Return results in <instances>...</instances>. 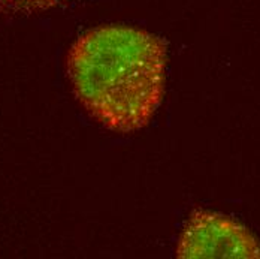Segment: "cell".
I'll list each match as a JSON object with an SVG mask.
<instances>
[{"label": "cell", "mask_w": 260, "mask_h": 259, "mask_svg": "<svg viewBox=\"0 0 260 259\" xmlns=\"http://www.w3.org/2000/svg\"><path fill=\"white\" fill-rule=\"evenodd\" d=\"M168 52L150 32L102 26L81 35L68 52V77L87 114L106 129H144L165 96Z\"/></svg>", "instance_id": "6da1fadb"}, {"label": "cell", "mask_w": 260, "mask_h": 259, "mask_svg": "<svg viewBox=\"0 0 260 259\" xmlns=\"http://www.w3.org/2000/svg\"><path fill=\"white\" fill-rule=\"evenodd\" d=\"M177 256L184 259H260V241L235 219L196 210L184 225Z\"/></svg>", "instance_id": "7a4b0ae2"}, {"label": "cell", "mask_w": 260, "mask_h": 259, "mask_svg": "<svg viewBox=\"0 0 260 259\" xmlns=\"http://www.w3.org/2000/svg\"><path fill=\"white\" fill-rule=\"evenodd\" d=\"M71 0H0V14L6 17H27L50 11Z\"/></svg>", "instance_id": "3957f363"}]
</instances>
